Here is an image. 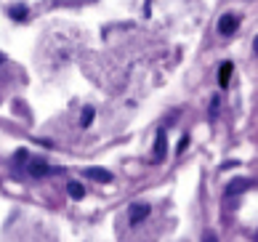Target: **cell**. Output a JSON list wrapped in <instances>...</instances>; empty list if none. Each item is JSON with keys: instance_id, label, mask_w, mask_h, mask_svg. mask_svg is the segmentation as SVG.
<instances>
[{"instance_id": "1", "label": "cell", "mask_w": 258, "mask_h": 242, "mask_svg": "<svg viewBox=\"0 0 258 242\" xmlns=\"http://www.w3.org/2000/svg\"><path fill=\"white\" fill-rule=\"evenodd\" d=\"M149 213H152V205H149V202H133V205L128 208V221H131V226H139L141 221H147Z\"/></svg>"}, {"instance_id": "2", "label": "cell", "mask_w": 258, "mask_h": 242, "mask_svg": "<svg viewBox=\"0 0 258 242\" xmlns=\"http://www.w3.org/2000/svg\"><path fill=\"white\" fill-rule=\"evenodd\" d=\"M24 168L30 170V176H35V178H45L48 173H53V168L45 162V157H32V154H30V160H27Z\"/></svg>"}, {"instance_id": "3", "label": "cell", "mask_w": 258, "mask_h": 242, "mask_svg": "<svg viewBox=\"0 0 258 242\" xmlns=\"http://www.w3.org/2000/svg\"><path fill=\"white\" fill-rule=\"evenodd\" d=\"M237 27H240V19H237L234 14H224L221 19H218V32H221L224 37H232L237 32Z\"/></svg>"}, {"instance_id": "4", "label": "cell", "mask_w": 258, "mask_h": 242, "mask_svg": "<svg viewBox=\"0 0 258 242\" xmlns=\"http://www.w3.org/2000/svg\"><path fill=\"white\" fill-rule=\"evenodd\" d=\"M168 154V136L165 131H157V139H155V152H152V162H162Z\"/></svg>"}, {"instance_id": "5", "label": "cell", "mask_w": 258, "mask_h": 242, "mask_svg": "<svg viewBox=\"0 0 258 242\" xmlns=\"http://www.w3.org/2000/svg\"><path fill=\"white\" fill-rule=\"evenodd\" d=\"M253 187V178H232L226 184V197H234V195H242V192H247Z\"/></svg>"}, {"instance_id": "6", "label": "cell", "mask_w": 258, "mask_h": 242, "mask_svg": "<svg viewBox=\"0 0 258 242\" xmlns=\"http://www.w3.org/2000/svg\"><path fill=\"white\" fill-rule=\"evenodd\" d=\"M85 178H93L99 184H109L112 181V173L107 168H85Z\"/></svg>"}, {"instance_id": "7", "label": "cell", "mask_w": 258, "mask_h": 242, "mask_svg": "<svg viewBox=\"0 0 258 242\" xmlns=\"http://www.w3.org/2000/svg\"><path fill=\"white\" fill-rule=\"evenodd\" d=\"M232 72H234V64L232 62H224L221 67H218V85H221V88H226V85H229Z\"/></svg>"}, {"instance_id": "8", "label": "cell", "mask_w": 258, "mask_h": 242, "mask_svg": "<svg viewBox=\"0 0 258 242\" xmlns=\"http://www.w3.org/2000/svg\"><path fill=\"white\" fill-rule=\"evenodd\" d=\"M67 192H70V197H72V200H83V197H85L83 184H78V181H70V184H67Z\"/></svg>"}, {"instance_id": "9", "label": "cell", "mask_w": 258, "mask_h": 242, "mask_svg": "<svg viewBox=\"0 0 258 242\" xmlns=\"http://www.w3.org/2000/svg\"><path fill=\"white\" fill-rule=\"evenodd\" d=\"M8 14H11V19H14V22H24V19L30 16V11H27V6H14Z\"/></svg>"}, {"instance_id": "10", "label": "cell", "mask_w": 258, "mask_h": 242, "mask_svg": "<svg viewBox=\"0 0 258 242\" xmlns=\"http://www.w3.org/2000/svg\"><path fill=\"white\" fill-rule=\"evenodd\" d=\"M93 114H96V109H93V106H85V109H83V117H80L83 128H88V125L93 123Z\"/></svg>"}, {"instance_id": "11", "label": "cell", "mask_w": 258, "mask_h": 242, "mask_svg": "<svg viewBox=\"0 0 258 242\" xmlns=\"http://www.w3.org/2000/svg\"><path fill=\"white\" fill-rule=\"evenodd\" d=\"M14 157H16L19 165H27V160H30V152H27V149H19V152L14 154Z\"/></svg>"}, {"instance_id": "12", "label": "cell", "mask_w": 258, "mask_h": 242, "mask_svg": "<svg viewBox=\"0 0 258 242\" xmlns=\"http://www.w3.org/2000/svg\"><path fill=\"white\" fill-rule=\"evenodd\" d=\"M218 96H213V101H210V120H216V114H218Z\"/></svg>"}, {"instance_id": "13", "label": "cell", "mask_w": 258, "mask_h": 242, "mask_svg": "<svg viewBox=\"0 0 258 242\" xmlns=\"http://www.w3.org/2000/svg\"><path fill=\"white\" fill-rule=\"evenodd\" d=\"M203 242H218V237H216V231H205V234H203Z\"/></svg>"}, {"instance_id": "14", "label": "cell", "mask_w": 258, "mask_h": 242, "mask_svg": "<svg viewBox=\"0 0 258 242\" xmlns=\"http://www.w3.org/2000/svg\"><path fill=\"white\" fill-rule=\"evenodd\" d=\"M186 147H189V136H184V139H181V141H178V147H176V152L181 154V152H184Z\"/></svg>"}, {"instance_id": "15", "label": "cell", "mask_w": 258, "mask_h": 242, "mask_svg": "<svg viewBox=\"0 0 258 242\" xmlns=\"http://www.w3.org/2000/svg\"><path fill=\"white\" fill-rule=\"evenodd\" d=\"M253 51H255V56H258V35H255V40H253Z\"/></svg>"}, {"instance_id": "16", "label": "cell", "mask_w": 258, "mask_h": 242, "mask_svg": "<svg viewBox=\"0 0 258 242\" xmlns=\"http://www.w3.org/2000/svg\"><path fill=\"white\" fill-rule=\"evenodd\" d=\"M3 62H6V56H3V53H0V64H3Z\"/></svg>"}, {"instance_id": "17", "label": "cell", "mask_w": 258, "mask_h": 242, "mask_svg": "<svg viewBox=\"0 0 258 242\" xmlns=\"http://www.w3.org/2000/svg\"><path fill=\"white\" fill-rule=\"evenodd\" d=\"M255 242H258V229H255Z\"/></svg>"}]
</instances>
